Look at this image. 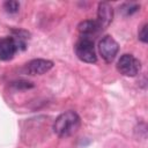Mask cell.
<instances>
[{
    "label": "cell",
    "instance_id": "2",
    "mask_svg": "<svg viewBox=\"0 0 148 148\" xmlns=\"http://www.w3.org/2000/svg\"><path fill=\"white\" fill-rule=\"evenodd\" d=\"M74 51H75L76 57L83 62L92 64L97 61L94 40L89 37H83V36L80 37V39L76 42L74 46Z\"/></svg>",
    "mask_w": 148,
    "mask_h": 148
},
{
    "label": "cell",
    "instance_id": "4",
    "mask_svg": "<svg viewBox=\"0 0 148 148\" xmlns=\"http://www.w3.org/2000/svg\"><path fill=\"white\" fill-rule=\"evenodd\" d=\"M98 51L105 62H112L119 51V45L111 36H104L99 40Z\"/></svg>",
    "mask_w": 148,
    "mask_h": 148
},
{
    "label": "cell",
    "instance_id": "12",
    "mask_svg": "<svg viewBox=\"0 0 148 148\" xmlns=\"http://www.w3.org/2000/svg\"><path fill=\"white\" fill-rule=\"evenodd\" d=\"M147 23H145L140 30H139V39L142 42V43H147L148 42V34H147Z\"/></svg>",
    "mask_w": 148,
    "mask_h": 148
},
{
    "label": "cell",
    "instance_id": "5",
    "mask_svg": "<svg viewBox=\"0 0 148 148\" xmlns=\"http://www.w3.org/2000/svg\"><path fill=\"white\" fill-rule=\"evenodd\" d=\"M113 18V8L109 2H99L97 7V20L99 29H105L110 25Z\"/></svg>",
    "mask_w": 148,
    "mask_h": 148
},
{
    "label": "cell",
    "instance_id": "10",
    "mask_svg": "<svg viewBox=\"0 0 148 148\" xmlns=\"http://www.w3.org/2000/svg\"><path fill=\"white\" fill-rule=\"evenodd\" d=\"M139 8H140V6L136 5V3H125V5H123V6L120 7V10H121L125 15H132V14H134L135 12H138Z\"/></svg>",
    "mask_w": 148,
    "mask_h": 148
},
{
    "label": "cell",
    "instance_id": "1",
    "mask_svg": "<svg viewBox=\"0 0 148 148\" xmlns=\"http://www.w3.org/2000/svg\"><path fill=\"white\" fill-rule=\"evenodd\" d=\"M81 125L80 116L74 111H66L58 116L53 123V132L60 136L66 138L74 134Z\"/></svg>",
    "mask_w": 148,
    "mask_h": 148
},
{
    "label": "cell",
    "instance_id": "11",
    "mask_svg": "<svg viewBox=\"0 0 148 148\" xmlns=\"http://www.w3.org/2000/svg\"><path fill=\"white\" fill-rule=\"evenodd\" d=\"M12 86L15 87L16 89H29L32 88L34 84L29 81H24V80H18V81H14L12 82Z\"/></svg>",
    "mask_w": 148,
    "mask_h": 148
},
{
    "label": "cell",
    "instance_id": "7",
    "mask_svg": "<svg viewBox=\"0 0 148 148\" xmlns=\"http://www.w3.org/2000/svg\"><path fill=\"white\" fill-rule=\"evenodd\" d=\"M53 67V62L47 59H34L27 64V72L30 75H42Z\"/></svg>",
    "mask_w": 148,
    "mask_h": 148
},
{
    "label": "cell",
    "instance_id": "9",
    "mask_svg": "<svg viewBox=\"0 0 148 148\" xmlns=\"http://www.w3.org/2000/svg\"><path fill=\"white\" fill-rule=\"evenodd\" d=\"M3 8L7 13L15 14L20 9V3H18V1H15V0H8V1L3 2Z\"/></svg>",
    "mask_w": 148,
    "mask_h": 148
},
{
    "label": "cell",
    "instance_id": "3",
    "mask_svg": "<svg viewBox=\"0 0 148 148\" xmlns=\"http://www.w3.org/2000/svg\"><path fill=\"white\" fill-rule=\"evenodd\" d=\"M117 69L125 76H135L141 69V64L134 56L123 54L117 62Z\"/></svg>",
    "mask_w": 148,
    "mask_h": 148
},
{
    "label": "cell",
    "instance_id": "6",
    "mask_svg": "<svg viewBox=\"0 0 148 148\" xmlns=\"http://www.w3.org/2000/svg\"><path fill=\"white\" fill-rule=\"evenodd\" d=\"M17 50L18 47L13 37L0 38V60L7 61L13 59Z\"/></svg>",
    "mask_w": 148,
    "mask_h": 148
},
{
    "label": "cell",
    "instance_id": "8",
    "mask_svg": "<svg viewBox=\"0 0 148 148\" xmlns=\"http://www.w3.org/2000/svg\"><path fill=\"white\" fill-rule=\"evenodd\" d=\"M77 30L83 37H89V36L96 34L101 29H99L96 20H86V21H82L77 25Z\"/></svg>",
    "mask_w": 148,
    "mask_h": 148
}]
</instances>
